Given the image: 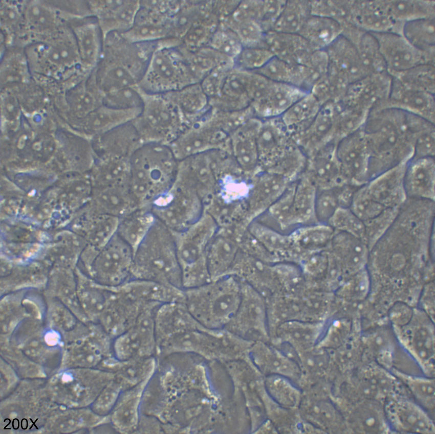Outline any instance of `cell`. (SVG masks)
Here are the masks:
<instances>
[{"label":"cell","mask_w":435,"mask_h":434,"mask_svg":"<svg viewBox=\"0 0 435 434\" xmlns=\"http://www.w3.org/2000/svg\"><path fill=\"white\" fill-rule=\"evenodd\" d=\"M361 128L369 155L368 180L412 157L406 111L393 108L369 114Z\"/></svg>","instance_id":"cell-1"},{"label":"cell","mask_w":435,"mask_h":434,"mask_svg":"<svg viewBox=\"0 0 435 434\" xmlns=\"http://www.w3.org/2000/svg\"><path fill=\"white\" fill-rule=\"evenodd\" d=\"M158 42H132L118 32L106 35L103 38L101 58L93 71L103 96L137 86L145 73Z\"/></svg>","instance_id":"cell-2"},{"label":"cell","mask_w":435,"mask_h":434,"mask_svg":"<svg viewBox=\"0 0 435 434\" xmlns=\"http://www.w3.org/2000/svg\"><path fill=\"white\" fill-rule=\"evenodd\" d=\"M166 145L144 144L129 159V186L140 207H149L172 186L178 164Z\"/></svg>","instance_id":"cell-3"},{"label":"cell","mask_w":435,"mask_h":434,"mask_svg":"<svg viewBox=\"0 0 435 434\" xmlns=\"http://www.w3.org/2000/svg\"><path fill=\"white\" fill-rule=\"evenodd\" d=\"M132 276L183 289L172 232L158 219L134 253Z\"/></svg>","instance_id":"cell-4"},{"label":"cell","mask_w":435,"mask_h":434,"mask_svg":"<svg viewBox=\"0 0 435 434\" xmlns=\"http://www.w3.org/2000/svg\"><path fill=\"white\" fill-rule=\"evenodd\" d=\"M184 292V303L198 322L218 324L233 317L240 303L242 288L235 276L227 275L185 289Z\"/></svg>","instance_id":"cell-5"},{"label":"cell","mask_w":435,"mask_h":434,"mask_svg":"<svg viewBox=\"0 0 435 434\" xmlns=\"http://www.w3.org/2000/svg\"><path fill=\"white\" fill-rule=\"evenodd\" d=\"M179 40L169 37L158 41L145 73L137 85L149 94H165L181 89L197 83L179 48Z\"/></svg>","instance_id":"cell-6"},{"label":"cell","mask_w":435,"mask_h":434,"mask_svg":"<svg viewBox=\"0 0 435 434\" xmlns=\"http://www.w3.org/2000/svg\"><path fill=\"white\" fill-rule=\"evenodd\" d=\"M138 89L143 106L140 114L132 122L142 143L168 145L187 126L182 116L164 94H149Z\"/></svg>","instance_id":"cell-7"},{"label":"cell","mask_w":435,"mask_h":434,"mask_svg":"<svg viewBox=\"0 0 435 434\" xmlns=\"http://www.w3.org/2000/svg\"><path fill=\"white\" fill-rule=\"evenodd\" d=\"M408 161L380 174L357 188L355 195L358 204L366 214L375 217L387 209L400 208L404 204L407 199L404 176Z\"/></svg>","instance_id":"cell-8"},{"label":"cell","mask_w":435,"mask_h":434,"mask_svg":"<svg viewBox=\"0 0 435 434\" xmlns=\"http://www.w3.org/2000/svg\"><path fill=\"white\" fill-rule=\"evenodd\" d=\"M198 208L195 190L177 177L150 205L157 219L172 232L183 231L194 223Z\"/></svg>","instance_id":"cell-9"},{"label":"cell","mask_w":435,"mask_h":434,"mask_svg":"<svg viewBox=\"0 0 435 434\" xmlns=\"http://www.w3.org/2000/svg\"><path fill=\"white\" fill-rule=\"evenodd\" d=\"M133 259V249L116 233L98 249L84 274L99 284L117 286L132 279Z\"/></svg>","instance_id":"cell-10"},{"label":"cell","mask_w":435,"mask_h":434,"mask_svg":"<svg viewBox=\"0 0 435 434\" xmlns=\"http://www.w3.org/2000/svg\"><path fill=\"white\" fill-rule=\"evenodd\" d=\"M159 306L145 310L132 326L113 339L112 349L115 357L128 360L156 356L155 314Z\"/></svg>","instance_id":"cell-11"},{"label":"cell","mask_w":435,"mask_h":434,"mask_svg":"<svg viewBox=\"0 0 435 434\" xmlns=\"http://www.w3.org/2000/svg\"><path fill=\"white\" fill-rule=\"evenodd\" d=\"M160 305L137 299L120 285L110 286L106 303L97 323L114 339L132 326L145 310Z\"/></svg>","instance_id":"cell-12"},{"label":"cell","mask_w":435,"mask_h":434,"mask_svg":"<svg viewBox=\"0 0 435 434\" xmlns=\"http://www.w3.org/2000/svg\"><path fill=\"white\" fill-rule=\"evenodd\" d=\"M384 410L394 433L435 432L433 421L428 412L405 393L388 398L384 402Z\"/></svg>","instance_id":"cell-13"},{"label":"cell","mask_w":435,"mask_h":434,"mask_svg":"<svg viewBox=\"0 0 435 434\" xmlns=\"http://www.w3.org/2000/svg\"><path fill=\"white\" fill-rule=\"evenodd\" d=\"M356 379L357 400L371 399L384 403L390 396L405 393L403 384L389 370L375 362L364 359Z\"/></svg>","instance_id":"cell-14"},{"label":"cell","mask_w":435,"mask_h":434,"mask_svg":"<svg viewBox=\"0 0 435 434\" xmlns=\"http://www.w3.org/2000/svg\"><path fill=\"white\" fill-rule=\"evenodd\" d=\"M361 128L340 140L336 148L344 179L358 187L368 180L369 155Z\"/></svg>","instance_id":"cell-15"},{"label":"cell","mask_w":435,"mask_h":434,"mask_svg":"<svg viewBox=\"0 0 435 434\" xmlns=\"http://www.w3.org/2000/svg\"><path fill=\"white\" fill-rule=\"evenodd\" d=\"M397 328L398 337L423 374L434 376V338L433 327L428 322L408 323Z\"/></svg>","instance_id":"cell-16"},{"label":"cell","mask_w":435,"mask_h":434,"mask_svg":"<svg viewBox=\"0 0 435 434\" xmlns=\"http://www.w3.org/2000/svg\"><path fill=\"white\" fill-rule=\"evenodd\" d=\"M91 13L97 19L103 38L112 32L123 33L133 25L140 9L139 1L89 2Z\"/></svg>","instance_id":"cell-17"},{"label":"cell","mask_w":435,"mask_h":434,"mask_svg":"<svg viewBox=\"0 0 435 434\" xmlns=\"http://www.w3.org/2000/svg\"><path fill=\"white\" fill-rule=\"evenodd\" d=\"M143 143L132 121L93 138L95 158L130 159Z\"/></svg>","instance_id":"cell-18"},{"label":"cell","mask_w":435,"mask_h":434,"mask_svg":"<svg viewBox=\"0 0 435 434\" xmlns=\"http://www.w3.org/2000/svg\"><path fill=\"white\" fill-rule=\"evenodd\" d=\"M118 217L93 212L85 206L75 213L72 231L87 244L100 248L117 233Z\"/></svg>","instance_id":"cell-19"},{"label":"cell","mask_w":435,"mask_h":434,"mask_svg":"<svg viewBox=\"0 0 435 434\" xmlns=\"http://www.w3.org/2000/svg\"><path fill=\"white\" fill-rule=\"evenodd\" d=\"M171 19L140 3L133 26L127 31L120 33L124 38L132 42L158 41L171 37Z\"/></svg>","instance_id":"cell-20"},{"label":"cell","mask_w":435,"mask_h":434,"mask_svg":"<svg viewBox=\"0 0 435 434\" xmlns=\"http://www.w3.org/2000/svg\"><path fill=\"white\" fill-rule=\"evenodd\" d=\"M198 322L190 313L184 302L160 305L155 314L157 347L177 334L195 329Z\"/></svg>","instance_id":"cell-21"},{"label":"cell","mask_w":435,"mask_h":434,"mask_svg":"<svg viewBox=\"0 0 435 434\" xmlns=\"http://www.w3.org/2000/svg\"><path fill=\"white\" fill-rule=\"evenodd\" d=\"M89 210L120 218L140 207L129 184L103 188H93L89 202Z\"/></svg>","instance_id":"cell-22"},{"label":"cell","mask_w":435,"mask_h":434,"mask_svg":"<svg viewBox=\"0 0 435 434\" xmlns=\"http://www.w3.org/2000/svg\"><path fill=\"white\" fill-rule=\"evenodd\" d=\"M150 378L123 391L120 394L110 414V421L116 432L121 433L135 432L141 414L143 393Z\"/></svg>","instance_id":"cell-23"},{"label":"cell","mask_w":435,"mask_h":434,"mask_svg":"<svg viewBox=\"0 0 435 434\" xmlns=\"http://www.w3.org/2000/svg\"><path fill=\"white\" fill-rule=\"evenodd\" d=\"M434 157L411 158L404 176L407 198L434 201Z\"/></svg>","instance_id":"cell-24"},{"label":"cell","mask_w":435,"mask_h":434,"mask_svg":"<svg viewBox=\"0 0 435 434\" xmlns=\"http://www.w3.org/2000/svg\"><path fill=\"white\" fill-rule=\"evenodd\" d=\"M101 363L103 368L113 374V379L123 391L150 378L156 371L157 360L155 356L120 360L112 355Z\"/></svg>","instance_id":"cell-25"},{"label":"cell","mask_w":435,"mask_h":434,"mask_svg":"<svg viewBox=\"0 0 435 434\" xmlns=\"http://www.w3.org/2000/svg\"><path fill=\"white\" fill-rule=\"evenodd\" d=\"M74 34L81 69L89 74L96 68L102 53L103 38L97 19L86 18L75 27Z\"/></svg>","instance_id":"cell-26"},{"label":"cell","mask_w":435,"mask_h":434,"mask_svg":"<svg viewBox=\"0 0 435 434\" xmlns=\"http://www.w3.org/2000/svg\"><path fill=\"white\" fill-rule=\"evenodd\" d=\"M264 42L275 56L290 64L304 65L316 50L298 34L270 31Z\"/></svg>","instance_id":"cell-27"},{"label":"cell","mask_w":435,"mask_h":434,"mask_svg":"<svg viewBox=\"0 0 435 434\" xmlns=\"http://www.w3.org/2000/svg\"><path fill=\"white\" fill-rule=\"evenodd\" d=\"M141 111L142 108L120 109L102 104L81 120V128L94 138L133 121Z\"/></svg>","instance_id":"cell-28"},{"label":"cell","mask_w":435,"mask_h":434,"mask_svg":"<svg viewBox=\"0 0 435 434\" xmlns=\"http://www.w3.org/2000/svg\"><path fill=\"white\" fill-rule=\"evenodd\" d=\"M307 93L289 83L273 82L267 93L253 102L255 109L266 116L283 114Z\"/></svg>","instance_id":"cell-29"},{"label":"cell","mask_w":435,"mask_h":434,"mask_svg":"<svg viewBox=\"0 0 435 434\" xmlns=\"http://www.w3.org/2000/svg\"><path fill=\"white\" fill-rule=\"evenodd\" d=\"M77 295L86 323H97L107 299L109 287L99 284L78 269Z\"/></svg>","instance_id":"cell-30"},{"label":"cell","mask_w":435,"mask_h":434,"mask_svg":"<svg viewBox=\"0 0 435 434\" xmlns=\"http://www.w3.org/2000/svg\"><path fill=\"white\" fill-rule=\"evenodd\" d=\"M89 173L93 188L128 185L129 159L115 157L95 158Z\"/></svg>","instance_id":"cell-31"},{"label":"cell","mask_w":435,"mask_h":434,"mask_svg":"<svg viewBox=\"0 0 435 434\" xmlns=\"http://www.w3.org/2000/svg\"><path fill=\"white\" fill-rule=\"evenodd\" d=\"M353 414L354 428L356 432L394 433L387 421L383 402L371 399L357 400Z\"/></svg>","instance_id":"cell-32"},{"label":"cell","mask_w":435,"mask_h":434,"mask_svg":"<svg viewBox=\"0 0 435 434\" xmlns=\"http://www.w3.org/2000/svg\"><path fill=\"white\" fill-rule=\"evenodd\" d=\"M156 220L149 207H140L119 218L117 234L134 253Z\"/></svg>","instance_id":"cell-33"},{"label":"cell","mask_w":435,"mask_h":434,"mask_svg":"<svg viewBox=\"0 0 435 434\" xmlns=\"http://www.w3.org/2000/svg\"><path fill=\"white\" fill-rule=\"evenodd\" d=\"M315 158L312 165L313 182L319 190L332 188L344 184V179L337 158L336 146L329 143Z\"/></svg>","instance_id":"cell-34"},{"label":"cell","mask_w":435,"mask_h":434,"mask_svg":"<svg viewBox=\"0 0 435 434\" xmlns=\"http://www.w3.org/2000/svg\"><path fill=\"white\" fill-rule=\"evenodd\" d=\"M237 246L231 239L221 237L209 243L206 252L208 271L211 280L229 275L234 264Z\"/></svg>","instance_id":"cell-35"},{"label":"cell","mask_w":435,"mask_h":434,"mask_svg":"<svg viewBox=\"0 0 435 434\" xmlns=\"http://www.w3.org/2000/svg\"><path fill=\"white\" fill-rule=\"evenodd\" d=\"M340 31L339 23L333 18L310 15L298 34L317 50L334 41Z\"/></svg>","instance_id":"cell-36"},{"label":"cell","mask_w":435,"mask_h":434,"mask_svg":"<svg viewBox=\"0 0 435 434\" xmlns=\"http://www.w3.org/2000/svg\"><path fill=\"white\" fill-rule=\"evenodd\" d=\"M409 391L417 403L427 412L434 413V377L409 374L395 368L390 371Z\"/></svg>","instance_id":"cell-37"},{"label":"cell","mask_w":435,"mask_h":434,"mask_svg":"<svg viewBox=\"0 0 435 434\" xmlns=\"http://www.w3.org/2000/svg\"><path fill=\"white\" fill-rule=\"evenodd\" d=\"M331 241L335 249L349 267L357 271L364 268L369 249L364 241L351 235L335 231Z\"/></svg>","instance_id":"cell-38"},{"label":"cell","mask_w":435,"mask_h":434,"mask_svg":"<svg viewBox=\"0 0 435 434\" xmlns=\"http://www.w3.org/2000/svg\"><path fill=\"white\" fill-rule=\"evenodd\" d=\"M164 94L178 108L187 126L193 123L206 103L203 89L197 83Z\"/></svg>","instance_id":"cell-39"},{"label":"cell","mask_w":435,"mask_h":434,"mask_svg":"<svg viewBox=\"0 0 435 434\" xmlns=\"http://www.w3.org/2000/svg\"><path fill=\"white\" fill-rule=\"evenodd\" d=\"M310 2L287 1L272 30L276 32L298 34L311 15Z\"/></svg>","instance_id":"cell-40"},{"label":"cell","mask_w":435,"mask_h":434,"mask_svg":"<svg viewBox=\"0 0 435 434\" xmlns=\"http://www.w3.org/2000/svg\"><path fill=\"white\" fill-rule=\"evenodd\" d=\"M317 190L314 184L303 179L294 187L293 217L294 224L307 222L315 217V203Z\"/></svg>","instance_id":"cell-41"},{"label":"cell","mask_w":435,"mask_h":434,"mask_svg":"<svg viewBox=\"0 0 435 434\" xmlns=\"http://www.w3.org/2000/svg\"><path fill=\"white\" fill-rule=\"evenodd\" d=\"M255 189L252 205L255 210H262L270 207L286 190L285 178L278 174L266 176Z\"/></svg>","instance_id":"cell-42"},{"label":"cell","mask_w":435,"mask_h":434,"mask_svg":"<svg viewBox=\"0 0 435 434\" xmlns=\"http://www.w3.org/2000/svg\"><path fill=\"white\" fill-rule=\"evenodd\" d=\"M46 60L50 65L57 69H63L80 64L76 40L71 42L68 39L59 38L48 45L45 51Z\"/></svg>","instance_id":"cell-43"},{"label":"cell","mask_w":435,"mask_h":434,"mask_svg":"<svg viewBox=\"0 0 435 434\" xmlns=\"http://www.w3.org/2000/svg\"><path fill=\"white\" fill-rule=\"evenodd\" d=\"M328 224L335 231L351 235L365 242L364 223L350 208H339L329 221Z\"/></svg>","instance_id":"cell-44"},{"label":"cell","mask_w":435,"mask_h":434,"mask_svg":"<svg viewBox=\"0 0 435 434\" xmlns=\"http://www.w3.org/2000/svg\"><path fill=\"white\" fill-rule=\"evenodd\" d=\"M400 208L387 209L377 216L363 221L365 230V242L369 248H372L390 227Z\"/></svg>","instance_id":"cell-45"},{"label":"cell","mask_w":435,"mask_h":434,"mask_svg":"<svg viewBox=\"0 0 435 434\" xmlns=\"http://www.w3.org/2000/svg\"><path fill=\"white\" fill-rule=\"evenodd\" d=\"M334 233L329 224L317 223L297 229L290 237L304 244L320 245L331 241Z\"/></svg>","instance_id":"cell-46"},{"label":"cell","mask_w":435,"mask_h":434,"mask_svg":"<svg viewBox=\"0 0 435 434\" xmlns=\"http://www.w3.org/2000/svg\"><path fill=\"white\" fill-rule=\"evenodd\" d=\"M234 153L240 165L246 170L256 165L258 152L255 134L250 131L239 135L235 141Z\"/></svg>","instance_id":"cell-47"},{"label":"cell","mask_w":435,"mask_h":434,"mask_svg":"<svg viewBox=\"0 0 435 434\" xmlns=\"http://www.w3.org/2000/svg\"><path fill=\"white\" fill-rule=\"evenodd\" d=\"M25 18L32 29L41 32L51 29L57 22L54 11L39 2H33L28 6Z\"/></svg>","instance_id":"cell-48"},{"label":"cell","mask_w":435,"mask_h":434,"mask_svg":"<svg viewBox=\"0 0 435 434\" xmlns=\"http://www.w3.org/2000/svg\"><path fill=\"white\" fill-rule=\"evenodd\" d=\"M274 56L273 53L266 47H244L234 61L238 69L255 72L263 67Z\"/></svg>","instance_id":"cell-49"},{"label":"cell","mask_w":435,"mask_h":434,"mask_svg":"<svg viewBox=\"0 0 435 434\" xmlns=\"http://www.w3.org/2000/svg\"><path fill=\"white\" fill-rule=\"evenodd\" d=\"M339 186L319 190V192H317L315 203V217L317 223L328 224L334 213L340 208Z\"/></svg>","instance_id":"cell-50"},{"label":"cell","mask_w":435,"mask_h":434,"mask_svg":"<svg viewBox=\"0 0 435 434\" xmlns=\"http://www.w3.org/2000/svg\"><path fill=\"white\" fill-rule=\"evenodd\" d=\"M102 104L108 107L128 109L142 108L143 100L137 86L124 88L103 97Z\"/></svg>","instance_id":"cell-51"},{"label":"cell","mask_w":435,"mask_h":434,"mask_svg":"<svg viewBox=\"0 0 435 434\" xmlns=\"http://www.w3.org/2000/svg\"><path fill=\"white\" fill-rule=\"evenodd\" d=\"M320 109L319 103L312 94H307L295 102L283 113L285 122L296 123L316 116Z\"/></svg>","instance_id":"cell-52"},{"label":"cell","mask_w":435,"mask_h":434,"mask_svg":"<svg viewBox=\"0 0 435 434\" xmlns=\"http://www.w3.org/2000/svg\"><path fill=\"white\" fill-rule=\"evenodd\" d=\"M294 192V187L286 189L269 207L270 214L282 229L295 225L293 208Z\"/></svg>","instance_id":"cell-53"},{"label":"cell","mask_w":435,"mask_h":434,"mask_svg":"<svg viewBox=\"0 0 435 434\" xmlns=\"http://www.w3.org/2000/svg\"><path fill=\"white\" fill-rule=\"evenodd\" d=\"M254 72L258 73L275 82L286 83L293 85V64L276 56H274L263 67Z\"/></svg>","instance_id":"cell-54"},{"label":"cell","mask_w":435,"mask_h":434,"mask_svg":"<svg viewBox=\"0 0 435 434\" xmlns=\"http://www.w3.org/2000/svg\"><path fill=\"white\" fill-rule=\"evenodd\" d=\"M122 392L121 386L112 379L104 387L92 403V409L99 415H108Z\"/></svg>","instance_id":"cell-55"},{"label":"cell","mask_w":435,"mask_h":434,"mask_svg":"<svg viewBox=\"0 0 435 434\" xmlns=\"http://www.w3.org/2000/svg\"><path fill=\"white\" fill-rule=\"evenodd\" d=\"M236 34L243 47H259L266 33L258 21L247 20L237 22Z\"/></svg>","instance_id":"cell-56"},{"label":"cell","mask_w":435,"mask_h":434,"mask_svg":"<svg viewBox=\"0 0 435 434\" xmlns=\"http://www.w3.org/2000/svg\"><path fill=\"white\" fill-rule=\"evenodd\" d=\"M249 231L254 238L269 249L281 248L289 241L290 236L283 235L259 223H252Z\"/></svg>","instance_id":"cell-57"},{"label":"cell","mask_w":435,"mask_h":434,"mask_svg":"<svg viewBox=\"0 0 435 434\" xmlns=\"http://www.w3.org/2000/svg\"><path fill=\"white\" fill-rule=\"evenodd\" d=\"M211 46L215 50L235 59L243 49L237 35L225 31H217L211 40Z\"/></svg>","instance_id":"cell-58"},{"label":"cell","mask_w":435,"mask_h":434,"mask_svg":"<svg viewBox=\"0 0 435 434\" xmlns=\"http://www.w3.org/2000/svg\"><path fill=\"white\" fill-rule=\"evenodd\" d=\"M434 126L418 133L414 140L412 158L434 156Z\"/></svg>","instance_id":"cell-59"},{"label":"cell","mask_w":435,"mask_h":434,"mask_svg":"<svg viewBox=\"0 0 435 434\" xmlns=\"http://www.w3.org/2000/svg\"><path fill=\"white\" fill-rule=\"evenodd\" d=\"M287 1H269L263 2L262 17L259 21L264 31L273 29Z\"/></svg>","instance_id":"cell-60"},{"label":"cell","mask_w":435,"mask_h":434,"mask_svg":"<svg viewBox=\"0 0 435 434\" xmlns=\"http://www.w3.org/2000/svg\"><path fill=\"white\" fill-rule=\"evenodd\" d=\"M161 426L159 419L153 416L141 414L135 433H153L160 432Z\"/></svg>","instance_id":"cell-61"}]
</instances>
